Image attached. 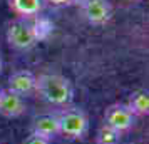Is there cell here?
Returning <instances> with one entry per match:
<instances>
[{
	"label": "cell",
	"instance_id": "6da1fadb",
	"mask_svg": "<svg viewBox=\"0 0 149 144\" xmlns=\"http://www.w3.org/2000/svg\"><path fill=\"white\" fill-rule=\"evenodd\" d=\"M35 94L54 107H67L74 99V86L62 74L44 72L37 76Z\"/></svg>",
	"mask_w": 149,
	"mask_h": 144
},
{
	"label": "cell",
	"instance_id": "7a4b0ae2",
	"mask_svg": "<svg viewBox=\"0 0 149 144\" xmlns=\"http://www.w3.org/2000/svg\"><path fill=\"white\" fill-rule=\"evenodd\" d=\"M59 122V136H64L70 141L84 139L89 132V117L81 107L67 106L55 112Z\"/></svg>",
	"mask_w": 149,
	"mask_h": 144
},
{
	"label": "cell",
	"instance_id": "3957f363",
	"mask_svg": "<svg viewBox=\"0 0 149 144\" xmlns=\"http://www.w3.org/2000/svg\"><path fill=\"white\" fill-rule=\"evenodd\" d=\"M5 39L12 49L20 50V52H27L37 45L40 35H39V30L32 20L14 19L12 22H8L7 30H5Z\"/></svg>",
	"mask_w": 149,
	"mask_h": 144
},
{
	"label": "cell",
	"instance_id": "277c9868",
	"mask_svg": "<svg viewBox=\"0 0 149 144\" xmlns=\"http://www.w3.org/2000/svg\"><path fill=\"white\" fill-rule=\"evenodd\" d=\"M75 3L79 5L84 20L91 25L102 27L112 19V5L109 0H75Z\"/></svg>",
	"mask_w": 149,
	"mask_h": 144
},
{
	"label": "cell",
	"instance_id": "5b68a950",
	"mask_svg": "<svg viewBox=\"0 0 149 144\" xmlns=\"http://www.w3.org/2000/svg\"><path fill=\"white\" fill-rule=\"evenodd\" d=\"M136 119L137 117L127 109V106L124 102H114L106 107V111H104V122L102 124H106L109 127H112L114 131L124 134V132H129L134 127Z\"/></svg>",
	"mask_w": 149,
	"mask_h": 144
},
{
	"label": "cell",
	"instance_id": "8992f818",
	"mask_svg": "<svg viewBox=\"0 0 149 144\" xmlns=\"http://www.w3.org/2000/svg\"><path fill=\"white\" fill-rule=\"evenodd\" d=\"M35 81H37V76L34 72L25 70V69L15 70L8 77L7 90H10V92H14V94L25 99L30 94H35Z\"/></svg>",
	"mask_w": 149,
	"mask_h": 144
},
{
	"label": "cell",
	"instance_id": "52a82bcc",
	"mask_svg": "<svg viewBox=\"0 0 149 144\" xmlns=\"http://www.w3.org/2000/svg\"><path fill=\"white\" fill-rule=\"evenodd\" d=\"M30 129H32L30 134H35L39 137L52 141L54 137L59 136V122H57L55 112H44V114L35 116L32 119Z\"/></svg>",
	"mask_w": 149,
	"mask_h": 144
},
{
	"label": "cell",
	"instance_id": "ba28073f",
	"mask_svg": "<svg viewBox=\"0 0 149 144\" xmlns=\"http://www.w3.org/2000/svg\"><path fill=\"white\" fill-rule=\"evenodd\" d=\"M27 109L25 99L17 96L10 90L3 89L2 90V97H0V116L5 119H17L20 117Z\"/></svg>",
	"mask_w": 149,
	"mask_h": 144
},
{
	"label": "cell",
	"instance_id": "9c48e42d",
	"mask_svg": "<svg viewBox=\"0 0 149 144\" xmlns=\"http://www.w3.org/2000/svg\"><path fill=\"white\" fill-rule=\"evenodd\" d=\"M42 7H44L42 0H8V8L17 15V19L32 20L39 15Z\"/></svg>",
	"mask_w": 149,
	"mask_h": 144
},
{
	"label": "cell",
	"instance_id": "30bf717a",
	"mask_svg": "<svg viewBox=\"0 0 149 144\" xmlns=\"http://www.w3.org/2000/svg\"><path fill=\"white\" fill-rule=\"evenodd\" d=\"M126 106L127 109L134 114L136 117H144L149 114V94L148 90L144 89H139V90H134L131 92L126 101Z\"/></svg>",
	"mask_w": 149,
	"mask_h": 144
},
{
	"label": "cell",
	"instance_id": "8fae6325",
	"mask_svg": "<svg viewBox=\"0 0 149 144\" xmlns=\"http://www.w3.org/2000/svg\"><path fill=\"white\" fill-rule=\"evenodd\" d=\"M122 134L109 127L106 124H102L95 132V144H121Z\"/></svg>",
	"mask_w": 149,
	"mask_h": 144
},
{
	"label": "cell",
	"instance_id": "7c38bea8",
	"mask_svg": "<svg viewBox=\"0 0 149 144\" xmlns=\"http://www.w3.org/2000/svg\"><path fill=\"white\" fill-rule=\"evenodd\" d=\"M24 144H52V141L44 139V137H39V136H35V134H30V136L24 141Z\"/></svg>",
	"mask_w": 149,
	"mask_h": 144
},
{
	"label": "cell",
	"instance_id": "4fadbf2b",
	"mask_svg": "<svg viewBox=\"0 0 149 144\" xmlns=\"http://www.w3.org/2000/svg\"><path fill=\"white\" fill-rule=\"evenodd\" d=\"M42 2H47L49 5H54V7H65V5L74 3L75 0H42Z\"/></svg>",
	"mask_w": 149,
	"mask_h": 144
},
{
	"label": "cell",
	"instance_id": "5bb4252c",
	"mask_svg": "<svg viewBox=\"0 0 149 144\" xmlns=\"http://www.w3.org/2000/svg\"><path fill=\"white\" fill-rule=\"evenodd\" d=\"M2 67H3V61H2V54H0V72H2Z\"/></svg>",
	"mask_w": 149,
	"mask_h": 144
},
{
	"label": "cell",
	"instance_id": "9a60e30c",
	"mask_svg": "<svg viewBox=\"0 0 149 144\" xmlns=\"http://www.w3.org/2000/svg\"><path fill=\"white\" fill-rule=\"evenodd\" d=\"M129 2H141V0H129Z\"/></svg>",
	"mask_w": 149,
	"mask_h": 144
},
{
	"label": "cell",
	"instance_id": "2e32d148",
	"mask_svg": "<svg viewBox=\"0 0 149 144\" xmlns=\"http://www.w3.org/2000/svg\"><path fill=\"white\" fill-rule=\"evenodd\" d=\"M2 90H3V89H2V87H0V97H2Z\"/></svg>",
	"mask_w": 149,
	"mask_h": 144
}]
</instances>
